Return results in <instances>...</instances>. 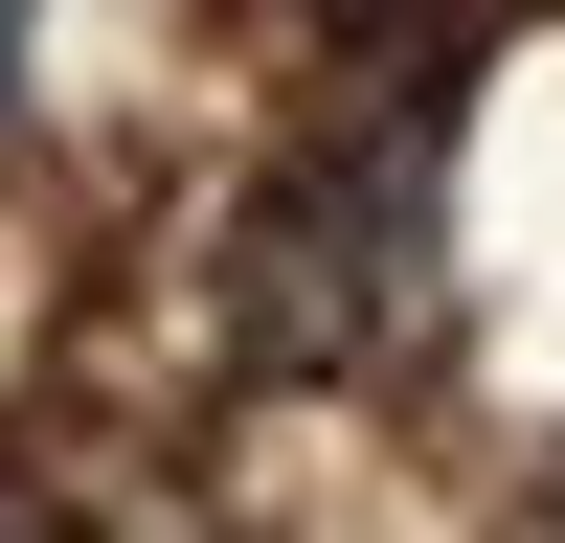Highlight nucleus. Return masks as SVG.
<instances>
[{
  "instance_id": "nucleus-2",
  "label": "nucleus",
  "mask_w": 565,
  "mask_h": 543,
  "mask_svg": "<svg viewBox=\"0 0 565 543\" xmlns=\"http://www.w3.org/2000/svg\"><path fill=\"white\" fill-rule=\"evenodd\" d=\"M0 136H23V0H0Z\"/></svg>"
},
{
  "instance_id": "nucleus-1",
  "label": "nucleus",
  "mask_w": 565,
  "mask_h": 543,
  "mask_svg": "<svg viewBox=\"0 0 565 543\" xmlns=\"http://www.w3.org/2000/svg\"><path fill=\"white\" fill-rule=\"evenodd\" d=\"M407 317H430V114L295 159L249 226H226V340H249L271 385H340V362H385Z\"/></svg>"
}]
</instances>
